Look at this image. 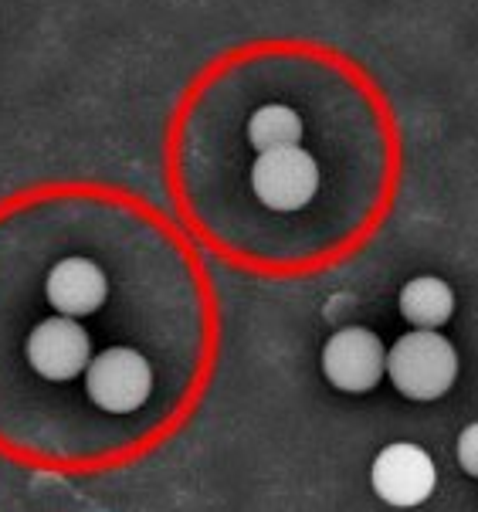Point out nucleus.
<instances>
[{
  "label": "nucleus",
  "instance_id": "nucleus-1",
  "mask_svg": "<svg viewBox=\"0 0 478 512\" xmlns=\"http://www.w3.org/2000/svg\"><path fill=\"white\" fill-rule=\"evenodd\" d=\"M387 377L407 401H438L455 387L458 353L438 329H414L387 350Z\"/></svg>",
  "mask_w": 478,
  "mask_h": 512
},
{
  "label": "nucleus",
  "instance_id": "nucleus-2",
  "mask_svg": "<svg viewBox=\"0 0 478 512\" xmlns=\"http://www.w3.org/2000/svg\"><path fill=\"white\" fill-rule=\"evenodd\" d=\"M85 390L92 404L109 414H133L146 404L153 390V370L143 353L129 346H112L102 357H95L85 370Z\"/></svg>",
  "mask_w": 478,
  "mask_h": 512
},
{
  "label": "nucleus",
  "instance_id": "nucleus-3",
  "mask_svg": "<svg viewBox=\"0 0 478 512\" xmlns=\"http://www.w3.org/2000/svg\"><path fill=\"white\" fill-rule=\"evenodd\" d=\"M370 485L387 506L414 509L431 499L434 485H438V468L424 448L411 445V441H397L373 458Z\"/></svg>",
  "mask_w": 478,
  "mask_h": 512
},
{
  "label": "nucleus",
  "instance_id": "nucleus-4",
  "mask_svg": "<svg viewBox=\"0 0 478 512\" xmlns=\"http://www.w3.org/2000/svg\"><path fill=\"white\" fill-rule=\"evenodd\" d=\"M323 373L336 390L367 394L387 377V346L363 326H346L323 346Z\"/></svg>",
  "mask_w": 478,
  "mask_h": 512
},
{
  "label": "nucleus",
  "instance_id": "nucleus-5",
  "mask_svg": "<svg viewBox=\"0 0 478 512\" xmlns=\"http://www.w3.org/2000/svg\"><path fill=\"white\" fill-rule=\"evenodd\" d=\"M251 187H255L258 201L265 207H272V211H299V207H306L312 197H316L319 167L306 150H299V146L272 150L255 160Z\"/></svg>",
  "mask_w": 478,
  "mask_h": 512
},
{
  "label": "nucleus",
  "instance_id": "nucleus-6",
  "mask_svg": "<svg viewBox=\"0 0 478 512\" xmlns=\"http://www.w3.org/2000/svg\"><path fill=\"white\" fill-rule=\"evenodd\" d=\"M24 353H28V363L34 373L45 380H75L89 370L92 363V346H89V333L82 329V323L68 316L58 319H45L28 333V343H24Z\"/></svg>",
  "mask_w": 478,
  "mask_h": 512
},
{
  "label": "nucleus",
  "instance_id": "nucleus-7",
  "mask_svg": "<svg viewBox=\"0 0 478 512\" xmlns=\"http://www.w3.org/2000/svg\"><path fill=\"white\" fill-rule=\"evenodd\" d=\"M48 302L55 306L62 316H92L95 309H102L109 295V279L99 265L89 258H65L51 268L48 285H45Z\"/></svg>",
  "mask_w": 478,
  "mask_h": 512
},
{
  "label": "nucleus",
  "instance_id": "nucleus-8",
  "mask_svg": "<svg viewBox=\"0 0 478 512\" xmlns=\"http://www.w3.org/2000/svg\"><path fill=\"white\" fill-rule=\"evenodd\" d=\"M397 306H401V316L407 323H414L417 329H438V326H445L451 319V312H455V292L448 289V282L424 275V279H414L404 285Z\"/></svg>",
  "mask_w": 478,
  "mask_h": 512
},
{
  "label": "nucleus",
  "instance_id": "nucleus-9",
  "mask_svg": "<svg viewBox=\"0 0 478 512\" xmlns=\"http://www.w3.org/2000/svg\"><path fill=\"white\" fill-rule=\"evenodd\" d=\"M299 136H302V119L289 106H262L248 119V143L258 153L299 146Z\"/></svg>",
  "mask_w": 478,
  "mask_h": 512
},
{
  "label": "nucleus",
  "instance_id": "nucleus-10",
  "mask_svg": "<svg viewBox=\"0 0 478 512\" xmlns=\"http://www.w3.org/2000/svg\"><path fill=\"white\" fill-rule=\"evenodd\" d=\"M458 465L478 479V421L468 424L462 431V438H458Z\"/></svg>",
  "mask_w": 478,
  "mask_h": 512
}]
</instances>
